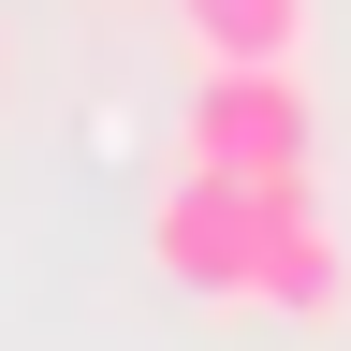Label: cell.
<instances>
[{"instance_id":"2","label":"cell","mask_w":351,"mask_h":351,"mask_svg":"<svg viewBox=\"0 0 351 351\" xmlns=\"http://www.w3.org/2000/svg\"><path fill=\"white\" fill-rule=\"evenodd\" d=\"M263 219H278V191L176 161L161 205H147V263H161L176 293H205V307H249V278H263Z\"/></svg>"},{"instance_id":"4","label":"cell","mask_w":351,"mask_h":351,"mask_svg":"<svg viewBox=\"0 0 351 351\" xmlns=\"http://www.w3.org/2000/svg\"><path fill=\"white\" fill-rule=\"evenodd\" d=\"M307 15L322 0H176L191 59H307Z\"/></svg>"},{"instance_id":"1","label":"cell","mask_w":351,"mask_h":351,"mask_svg":"<svg viewBox=\"0 0 351 351\" xmlns=\"http://www.w3.org/2000/svg\"><path fill=\"white\" fill-rule=\"evenodd\" d=\"M191 161L249 191H322V103L293 59H191Z\"/></svg>"},{"instance_id":"5","label":"cell","mask_w":351,"mask_h":351,"mask_svg":"<svg viewBox=\"0 0 351 351\" xmlns=\"http://www.w3.org/2000/svg\"><path fill=\"white\" fill-rule=\"evenodd\" d=\"M0 73H15V59H0Z\"/></svg>"},{"instance_id":"3","label":"cell","mask_w":351,"mask_h":351,"mask_svg":"<svg viewBox=\"0 0 351 351\" xmlns=\"http://www.w3.org/2000/svg\"><path fill=\"white\" fill-rule=\"evenodd\" d=\"M263 322H337L351 307V249L322 234V191H278V219H263V278H249Z\"/></svg>"}]
</instances>
